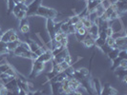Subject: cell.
<instances>
[{
    "mask_svg": "<svg viewBox=\"0 0 127 95\" xmlns=\"http://www.w3.org/2000/svg\"><path fill=\"white\" fill-rule=\"evenodd\" d=\"M119 57L121 58V59H127V51L126 50H121V51H120Z\"/></svg>",
    "mask_w": 127,
    "mask_h": 95,
    "instance_id": "40",
    "label": "cell"
},
{
    "mask_svg": "<svg viewBox=\"0 0 127 95\" xmlns=\"http://www.w3.org/2000/svg\"><path fill=\"white\" fill-rule=\"evenodd\" d=\"M4 1H6V2H7V0H4Z\"/></svg>",
    "mask_w": 127,
    "mask_h": 95,
    "instance_id": "50",
    "label": "cell"
},
{
    "mask_svg": "<svg viewBox=\"0 0 127 95\" xmlns=\"http://www.w3.org/2000/svg\"><path fill=\"white\" fill-rule=\"evenodd\" d=\"M80 86L85 89V91H86L89 95L95 94L94 89H93V86H92V82H91V78H90V77L84 78L83 80H81V81H80Z\"/></svg>",
    "mask_w": 127,
    "mask_h": 95,
    "instance_id": "4",
    "label": "cell"
},
{
    "mask_svg": "<svg viewBox=\"0 0 127 95\" xmlns=\"http://www.w3.org/2000/svg\"><path fill=\"white\" fill-rule=\"evenodd\" d=\"M32 70H31V73L29 74V79H34L35 77H37L40 73L43 72V70H45V64L40 63L36 60L32 61Z\"/></svg>",
    "mask_w": 127,
    "mask_h": 95,
    "instance_id": "2",
    "label": "cell"
},
{
    "mask_svg": "<svg viewBox=\"0 0 127 95\" xmlns=\"http://www.w3.org/2000/svg\"><path fill=\"white\" fill-rule=\"evenodd\" d=\"M87 33H88V30L85 29V28H81L79 30H76V32L74 33V35H75V37L78 42H81Z\"/></svg>",
    "mask_w": 127,
    "mask_h": 95,
    "instance_id": "18",
    "label": "cell"
},
{
    "mask_svg": "<svg viewBox=\"0 0 127 95\" xmlns=\"http://www.w3.org/2000/svg\"><path fill=\"white\" fill-rule=\"evenodd\" d=\"M105 43H106V39L100 37V36H97L95 39V47L97 48L98 50H101V48L105 45Z\"/></svg>",
    "mask_w": 127,
    "mask_h": 95,
    "instance_id": "25",
    "label": "cell"
},
{
    "mask_svg": "<svg viewBox=\"0 0 127 95\" xmlns=\"http://www.w3.org/2000/svg\"><path fill=\"white\" fill-rule=\"evenodd\" d=\"M71 25L69 19H66L64 21H61V25H60V32H63V33H66L68 32V29H69V26Z\"/></svg>",
    "mask_w": 127,
    "mask_h": 95,
    "instance_id": "26",
    "label": "cell"
},
{
    "mask_svg": "<svg viewBox=\"0 0 127 95\" xmlns=\"http://www.w3.org/2000/svg\"><path fill=\"white\" fill-rule=\"evenodd\" d=\"M114 73L115 75L117 76L119 79H125L127 75V71L126 69H121V68H118L114 70Z\"/></svg>",
    "mask_w": 127,
    "mask_h": 95,
    "instance_id": "24",
    "label": "cell"
},
{
    "mask_svg": "<svg viewBox=\"0 0 127 95\" xmlns=\"http://www.w3.org/2000/svg\"><path fill=\"white\" fill-rule=\"evenodd\" d=\"M105 45L109 48H115V38L107 37L106 38V43Z\"/></svg>",
    "mask_w": 127,
    "mask_h": 95,
    "instance_id": "33",
    "label": "cell"
},
{
    "mask_svg": "<svg viewBox=\"0 0 127 95\" xmlns=\"http://www.w3.org/2000/svg\"><path fill=\"white\" fill-rule=\"evenodd\" d=\"M81 43H82V45L85 47V48L90 49V48L95 47V39L92 37L89 33H87L86 36L83 38V40L81 41Z\"/></svg>",
    "mask_w": 127,
    "mask_h": 95,
    "instance_id": "16",
    "label": "cell"
},
{
    "mask_svg": "<svg viewBox=\"0 0 127 95\" xmlns=\"http://www.w3.org/2000/svg\"><path fill=\"white\" fill-rule=\"evenodd\" d=\"M105 34H106L107 37H112V36H113L114 31H113V29H112L110 26H107V27L105 28Z\"/></svg>",
    "mask_w": 127,
    "mask_h": 95,
    "instance_id": "35",
    "label": "cell"
},
{
    "mask_svg": "<svg viewBox=\"0 0 127 95\" xmlns=\"http://www.w3.org/2000/svg\"><path fill=\"white\" fill-rule=\"evenodd\" d=\"M122 60L121 58L118 56L115 60L112 61V66H111V70H115L116 69H118L119 68V66H120V63H121V61Z\"/></svg>",
    "mask_w": 127,
    "mask_h": 95,
    "instance_id": "31",
    "label": "cell"
},
{
    "mask_svg": "<svg viewBox=\"0 0 127 95\" xmlns=\"http://www.w3.org/2000/svg\"><path fill=\"white\" fill-rule=\"evenodd\" d=\"M59 67H60V69H61L62 71H65L68 68H70L71 65H69L68 63H66V62H64L63 61V62H61V63L59 64Z\"/></svg>",
    "mask_w": 127,
    "mask_h": 95,
    "instance_id": "38",
    "label": "cell"
},
{
    "mask_svg": "<svg viewBox=\"0 0 127 95\" xmlns=\"http://www.w3.org/2000/svg\"><path fill=\"white\" fill-rule=\"evenodd\" d=\"M0 34H1V27H0Z\"/></svg>",
    "mask_w": 127,
    "mask_h": 95,
    "instance_id": "49",
    "label": "cell"
},
{
    "mask_svg": "<svg viewBox=\"0 0 127 95\" xmlns=\"http://www.w3.org/2000/svg\"><path fill=\"white\" fill-rule=\"evenodd\" d=\"M27 95H44L43 94V92L41 91V90H39V89H35V90H33V91H29Z\"/></svg>",
    "mask_w": 127,
    "mask_h": 95,
    "instance_id": "41",
    "label": "cell"
},
{
    "mask_svg": "<svg viewBox=\"0 0 127 95\" xmlns=\"http://www.w3.org/2000/svg\"><path fill=\"white\" fill-rule=\"evenodd\" d=\"M19 31L22 34H27L30 32V25L27 18L19 21Z\"/></svg>",
    "mask_w": 127,
    "mask_h": 95,
    "instance_id": "15",
    "label": "cell"
},
{
    "mask_svg": "<svg viewBox=\"0 0 127 95\" xmlns=\"http://www.w3.org/2000/svg\"><path fill=\"white\" fill-rule=\"evenodd\" d=\"M91 82H92V86H93V89H94V92L95 94L96 95H99L100 94V91H101V88H102V85L101 82L98 78H92L91 79Z\"/></svg>",
    "mask_w": 127,
    "mask_h": 95,
    "instance_id": "11",
    "label": "cell"
},
{
    "mask_svg": "<svg viewBox=\"0 0 127 95\" xmlns=\"http://www.w3.org/2000/svg\"><path fill=\"white\" fill-rule=\"evenodd\" d=\"M108 26H110L113 29L114 32H121L122 31H125L123 24L121 23V19L115 20V21H112V22H108Z\"/></svg>",
    "mask_w": 127,
    "mask_h": 95,
    "instance_id": "8",
    "label": "cell"
},
{
    "mask_svg": "<svg viewBox=\"0 0 127 95\" xmlns=\"http://www.w3.org/2000/svg\"><path fill=\"white\" fill-rule=\"evenodd\" d=\"M12 67V65L9 63H1L0 64V75L3 73H6L7 70Z\"/></svg>",
    "mask_w": 127,
    "mask_h": 95,
    "instance_id": "29",
    "label": "cell"
},
{
    "mask_svg": "<svg viewBox=\"0 0 127 95\" xmlns=\"http://www.w3.org/2000/svg\"><path fill=\"white\" fill-rule=\"evenodd\" d=\"M99 4H100V0H88L86 2V9L88 13H94Z\"/></svg>",
    "mask_w": 127,
    "mask_h": 95,
    "instance_id": "13",
    "label": "cell"
},
{
    "mask_svg": "<svg viewBox=\"0 0 127 95\" xmlns=\"http://www.w3.org/2000/svg\"><path fill=\"white\" fill-rule=\"evenodd\" d=\"M115 48L119 49L120 51L121 50H126L127 48V37H119L115 39Z\"/></svg>",
    "mask_w": 127,
    "mask_h": 95,
    "instance_id": "9",
    "label": "cell"
},
{
    "mask_svg": "<svg viewBox=\"0 0 127 95\" xmlns=\"http://www.w3.org/2000/svg\"><path fill=\"white\" fill-rule=\"evenodd\" d=\"M76 70L78 71V73L80 75H82L84 78H87L90 77V70L86 68H79V69H76Z\"/></svg>",
    "mask_w": 127,
    "mask_h": 95,
    "instance_id": "28",
    "label": "cell"
},
{
    "mask_svg": "<svg viewBox=\"0 0 127 95\" xmlns=\"http://www.w3.org/2000/svg\"><path fill=\"white\" fill-rule=\"evenodd\" d=\"M118 90L113 88L111 85L109 84H105L104 86H102L101 91L99 95H118Z\"/></svg>",
    "mask_w": 127,
    "mask_h": 95,
    "instance_id": "7",
    "label": "cell"
},
{
    "mask_svg": "<svg viewBox=\"0 0 127 95\" xmlns=\"http://www.w3.org/2000/svg\"><path fill=\"white\" fill-rule=\"evenodd\" d=\"M0 55H9V51L7 50V43L0 41Z\"/></svg>",
    "mask_w": 127,
    "mask_h": 95,
    "instance_id": "27",
    "label": "cell"
},
{
    "mask_svg": "<svg viewBox=\"0 0 127 95\" xmlns=\"http://www.w3.org/2000/svg\"><path fill=\"white\" fill-rule=\"evenodd\" d=\"M41 2H42V0H33L29 5H27V12H26L27 17H32V16L35 15L38 8L41 5Z\"/></svg>",
    "mask_w": 127,
    "mask_h": 95,
    "instance_id": "3",
    "label": "cell"
},
{
    "mask_svg": "<svg viewBox=\"0 0 127 95\" xmlns=\"http://www.w3.org/2000/svg\"><path fill=\"white\" fill-rule=\"evenodd\" d=\"M119 68H121V69H127V59H122L120 63V66Z\"/></svg>",
    "mask_w": 127,
    "mask_h": 95,
    "instance_id": "42",
    "label": "cell"
},
{
    "mask_svg": "<svg viewBox=\"0 0 127 95\" xmlns=\"http://www.w3.org/2000/svg\"><path fill=\"white\" fill-rule=\"evenodd\" d=\"M119 53H120V50L119 49H117V48H110V50L106 53V55H107V57L111 61H113V60H115L117 57L119 56Z\"/></svg>",
    "mask_w": 127,
    "mask_h": 95,
    "instance_id": "22",
    "label": "cell"
},
{
    "mask_svg": "<svg viewBox=\"0 0 127 95\" xmlns=\"http://www.w3.org/2000/svg\"><path fill=\"white\" fill-rule=\"evenodd\" d=\"M124 95H126V94H124Z\"/></svg>",
    "mask_w": 127,
    "mask_h": 95,
    "instance_id": "51",
    "label": "cell"
},
{
    "mask_svg": "<svg viewBox=\"0 0 127 95\" xmlns=\"http://www.w3.org/2000/svg\"><path fill=\"white\" fill-rule=\"evenodd\" d=\"M27 93H28V92H26L24 89L18 88V90H17V94L18 95H27Z\"/></svg>",
    "mask_w": 127,
    "mask_h": 95,
    "instance_id": "46",
    "label": "cell"
},
{
    "mask_svg": "<svg viewBox=\"0 0 127 95\" xmlns=\"http://www.w3.org/2000/svg\"><path fill=\"white\" fill-rule=\"evenodd\" d=\"M35 15L40 16V17H44L45 19H54L55 20V18L58 15V13L55 9L40 5L38 8L37 12L35 13Z\"/></svg>",
    "mask_w": 127,
    "mask_h": 95,
    "instance_id": "1",
    "label": "cell"
},
{
    "mask_svg": "<svg viewBox=\"0 0 127 95\" xmlns=\"http://www.w3.org/2000/svg\"><path fill=\"white\" fill-rule=\"evenodd\" d=\"M53 57L54 56H53V54H52V51H50V50H46L42 54H40V55L36 58V61L46 65L47 63L51 62L52 60H53Z\"/></svg>",
    "mask_w": 127,
    "mask_h": 95,
    "instance_id": "5",
    "label": "cell"
},
{
    "mask_svg": "<svg viewBox=\"0 0 127 95\" xmlns=\"http://www.w3.org/2000/svg\"><path fill=\"white\" fill-rule=\"evenodd\" d=\"M55 21L54 19H46V30L47 32L49 34V37L51 40H53V38L56 34V31H55Z\"/></svg>",
    "mask_w": 127,
    "mask_h": 95,
    "instance_id": "6",
    "label": "cell"
},
{
    "mask_svg": "<svg viewBox=\"0 0 127 95\" xmlns=\"http://www.w3.org/2000/svg\"><path fill=\"white\" fill-rule=\"evenodd\" d=\"M28 0H14V4L15 3H22V4H26Z\"/></svg>",
    "mask_w": 127,
    "mask_h": 95,
    "instance_id": "47",
    "label": "cell"
},
{
    "mask_svg": "<svg viewBox=\"0 0 127 95\" xmlns=\"http://www.w3.org/2000/svg\"><path fill=\"white\" fill-rule=\"evenodd\" d=\"M75 32H76V29H75V27H74L73 24H71V25L69 26V29H68L67 34H68V35H69V34H74Z\"/></svg>",
    "mask_w": 127,
    "mask_h": 95,
    "instance_id": "44",
    "label": "cell"
},
{
    "mask_svg": "<svg viewBox=\"0 0 127 95\" xmlns=\"http://www.w3.org/2000/svg\"><path fill=\"white\" fill-rule=\"evenodd\" d=\"M74 27H75L76 31V30H79V29H81V28H84V27H83V23H82V21H81V20L77 21L76 24L74 25Z\"/></svg>",
    "mask_w": 127,
    "mask_h": 95,
    "instance_id": "43",
    "label": "cell"
},
{
    "mask_svg": "<svg viewBox=\"0 0 127 95\" xmlns=\"http://www.w3.org/2000/svg\"><path fill=\"white\" fill-rule=\"evenodd\" d=\"M13 15L16 17V19H17L18 21H21V20H23V19L27 18V13H26V11H20V12H18V13H14Z\"/></svg>",
    "mask_w": 127,
    "mask_h": 95,
    "instance_id": "30",
    "label": "cell"
},
{
    "mask_svg": "<svg viewBox=\"0 0 127 95\" xmlns=\"http://www.w3.org/2000/svg\"><path fill=\"white\" fill-rule=\"evenodd\" d=\"M21 44V40L19 39L17 41H14V42H8L7 43V50L9 51V54H12V52H13L18 46H20Z\"/></svg>",
    "mask_w": 127,
    "mask_h": 95,
    "instance_id": "23",
    "label": "cell"
},
{
    "mask_svg": "<svg viewBox=\"0 0 127 95\" xmlns=\"http://www.w3.org/2000/svg\"><path fill=\"white\" fill-rule=\"evenodd\" d=\"M59 44L61 45L63 48H68V45H69V39L68 37H65V38H62L60 41H59Z\"/></svg>",
    "mask_w": 127,
    "mask_h": 95,
    "instance_id": "36",
    "label": "cell"
},
{
    "mask_svg": "<svg viewBox=\"0 0 127 95\" xmlns=\"http://www.w3.org/2000/svg\"><path fill=\"white\" fill-rule=\"evenodd\" d=\"M6 95H18L17 94V91H8V93Z\"/></svg>",
    "mask_w": 127,
    "mask_h": 95,
    "instance_id": "48",
    "label": "cell"
},
{
    "mask_svg": "<svg viewBox=\"0 0 127 95\" xmlns=\"http://www.w3.org/2000/svg\"><path fill=\"white\" fill-rule=\"evenodd\" d=\"M68 19H69V21H70L71 24H73V25H75L77 21L80 20V18L78 17L77 14H73V15H71L70 17H68Z\"/></svg>",
    "mask_w": 127,
    "mask_h": 95,
    "instance_id": "34",
    "label": "cell"
},
{
    "mask_svg": "<svg viewBox=\"0 0 127 95\" xmlns=\"http://www.w3.org/2000/svg\"><path fill=\"white\" fill-rule=\"evenodd\" d=\"M64 95H82V93L79 90H74V91H71L70 93H68V94H64Z\"/></svg>",
    "mask_w": 127,
    "mask_h": 95,
    "instance_id": "45",
    "label": "cell"
},
{
    "mask_svg": "<svg viewBox=\"0 0 127 95\" xmlns=\"http://www.w3.org/2000/svg\"><path fill=\"white\" fill-rule=\"evenodd\" d=\"M88 33L94 39H95V38L98 36V33H99V27H98V25L93 23L92 26L90 27V29L88 30Z\"/></svg>",
    "mask_w": 127,
    "mask_h": 95,
    "instance_id": "21",
    "label": "cell"
},
{
    "mask_svg": "<svg viewBox=\"0 0 127 95\" xmlns=\"http://www.w3.org/2000/svg\"><path fill=\"white\" fill-rule=\"evenodd\" d=\"M51 87L52 95H62L61 88H60V83L57 82H49Z\"/></svg>",
    "mask_w": 127,
    "mask_h": 95,
    "instance_id": "17",
    "label": "cell"
},
{
    "mask_svg": "<svg viewBox=\"0 0 127 95\" xmlns=\"http://www.w3.org/2000/svg\"><path fill=\"white\" fill-rule=\"evenodd\" d=\"M68 53H69L68 48H67V49H64L61 52H59V53H58V54H57L56 56H54L53 60H54L56 63L60 64L61 62H63V61H64V58H65V56H66Z\"/></svg>",
    "mask_w": 127,
    "mask_h": 95,
    "instance_id": "19",
    "label": "cell"
},
{
    "mask_svg": "<svg viewBox=\"0 0 127 95\" xmlns=\"http://www.w3.org/2000/svg\"><path fill=\"white\" fill-rule=\"evenodd\" d=\"M64 62H66V63H68L69 65H71V66H73V57H72V55H71L70 53H68L66 56H65V58H64Z\"/></svg>",
    "mask_w": 127,
    "mask_h": 95,
    "instance_id": "37",
    "label": "cell"
},
{
    "mask_svg": "<svg viewBox=\"0 0 127 95\" xmlns=\"http://www.w3.org/2000/svg\"><path fill=\"white\" fill-rule=\"evenodd\" d=\"M116 4H117V13H119V15L122 17L125 15V13L127 12V6H126V2H120V1H116Z\"/></svg>",
    "mask_w": 127,
    "mask_h": 95,
    "instance_id": "12",
    "label": "cell"
},
{
    "mask_svg": "<svg viewBox=\"0 0 127 95\" xmlns=\"http://www.w3.org/2000/svg\"><path fill=\"white\" fill-rule=\"evenodd\" d=\"M17 40H19V36H18V34L16 33V32H14L13 34L11 35L9 42H14V41H17Z\"/></svg>",
    "mask_w": 127,
    "mask_h": 95,
    "instance_id": "39",
    "label": "cell"
},
{
    "mask_svg": "<svg viewBox=\"0 0 127 95\" xmlns=\"http://www.w3.org/2000/svg\"><path fill=\"white\" fill-rule=\"evenodd\" d=\"M14 32H15V31H14L13 29H9V30H7L6 32H2V33L0 34V41H2V42H4V43H8V42L10 41L11 35H12Z\"/></svg>",
    "mask_w": 127,
    "mask_h": 95,
    "instance_id": "20",
    "label": "cell"
},
{
    "mask_svg": "<svg viewBox=\"0 0 127 95\" xmlns=\"http://www.w3.org/2000/svg\"><path fill=\"white\" fill-rule=\"evenodd\" d=\"M4 88L8 90V91H17L18 90V85H17V78L14 77L12 80H10L8 83L4 85Z\"/></svg>",
    "mask_w": 127,
    "mask_h": 95,
    "instance_id": "10",
    "label": "cell"
},
{
    "mask_svg": "<svg viewBox=\"0 0 127 95\" xmlns=\"http://www.w3.org/2000/svg\"><path fill=\"white\" fill-rule=\"evenodd\" d=\"M67 84H68V86L70 87V89L74 91V90H78V89L81 88V86H80V82L76 79V78H74V77H70L68 80H67Z\"/></svg>",
    "mask_w": 127,
    "mask_h": 95,
    "instance_id": "14",
    "label": "cell"
},
{
    "mask_svg": "<svg viewBox=\"0 0 127 95\" xmlns=\"http://www.w3.org/2000/svg\"><path fill=\"white\" fill-rule=\"evenodd\" d=\"M104 12H105V10H104V9L102 8L101 5H100V4H99V5L97 6V8L95 9V15L97 16V18H99V17H100V16H101V15H102V14L104 13Z\"/></svg>",
    "mask_w": 127,
    "mask_h": 95,
    "instance_id": "32",
    "label": "cell"
}]
</instances>
